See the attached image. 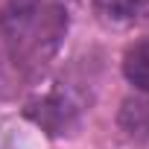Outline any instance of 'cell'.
I'll list each match as a JSON object with an SVG mask.
<instances>
[{
  "instance_id": "1",
  "label": "cell",
  "mask_w": 149,
  "mask_h": 149,
  "mask_svg": "<svg viewBox=\"0 0 149 149\" xmlns=\"http://www.w3.org/2000/svg\"><path fill=\"white\" fill-rule=\"evenodd\" d=\"M123 73L137 91H149V38H143L126 50Z\"/></svg>"
},
{
  "instance_id": "2",
  "label": "cell",
  "mask_w": 149,
  "mask_h": 149,
  "mask_svg": "<svg viewBox=\"0 0 149 149\" xmlns=\"http://www.w3.org/2000/svg\"><path fill=\"white\" fill-rule=\"evenodd\" d=\"M97 9L111 18V21H132L143 6H146V0H94Z\"/></svg>"
},
{
  "instance_id": "3",
  "label": "cell",
  "mask_w": 149,
  "mask_h": 149,
  "mask_svg": "<svg viewBox=\"0 0 149 149\" xmlns=\"http://www.w3.org/2000/svg\"><path fill=\"white\" fill-rule=\"evenodd\" d=\"M146 108H149V105H146ZM146 123H149V111H146Z\"/></svg>"
}]
</instances>
